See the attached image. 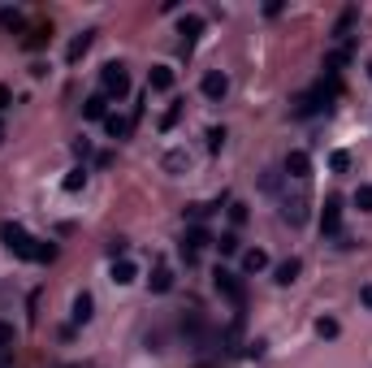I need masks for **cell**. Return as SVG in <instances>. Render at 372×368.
Listing matches in <instances>:
<instances>
[{
	"label": "cell",
	"mask_w": 372,
	"mask_h": 368,
	"mask_svg": "<svg viewBox=\"0 0 372 368\" xmlns=\"http://www.w3.org/2000/svg\"><path fill=\"white\" fill-rule=\"evenodd\" d=\"M0 243H5V247H9L18 260H35V247H39V238L27 234L18 221H5V226H0Z\"/></svg>",
	"instance_id": "6da1fadb"
},
{
	"label": "cell",
	"mask_w": 372,
	"mask_h": 368,
	"mask_svg": "<svg viewBox=\"0 0 372 368\" xmlns=\"http://www.w3.org/2000/svg\"><path fill=\"white\" fill-rule=\"evenodd\" d=\"M100 83H104V95H130V74H126V65L121 61H109L104 69H100Z\"/></svg>",
	"instance_id": "7a4b0ae2"
},
{
	"label": "cell",
	"mask_w": 372,
	"mask_h": 368,
	"mask_svg": "<svg viewBox=\"0 0 372 368\" xmlns=\"http://www.w3.org/2000/svg\"><path fill=\"white\" fill-rule=\"evenodd\" d=\"M212 282H216V290L226 294L234 308H242V304H247V286H242V278H238V273H230V268H216Z\"/></svg>",
	"instance_id": "3957f363"
},
{
	"label": "cell",
	"mask_w": 372,
	"mask_h": 368,
	"mask_svg": "<svg viewBox=\"0 0 372 368\" xmlns=\"http://www.w3.org/2000/svg\"><path fill=\"white\" fill-rule=\"evenodd\" d=\"M200 91H204V100H226V95H230V79H226V74H221V69H208L204 74V83H200Z\"/></svg>",
	"instance_id": "277c9868"
},
{
	"label": "cell",
	"mask_w": 372,
	"mask_h": 368,
	"mask_svg": "<svg viewBox=\"0 0 372 368\" xmlns=\"http://www.w3.org/2000/svg\"><path fill=\"white\" fill-rule=\"evenodd\" d=\"M208 243H212V234H208V230H200V226L186 230V238H182V256H186V264L200 260V252L208 247Z\"/></svg>",
	"instance_id": "5b68a950"
},
{
	"label": "cell",
	"mask_w": 372,
	"mask_h": 368,
	"mask_svg": "<svg viewBox=\"0 0 372 368\" xmlns=\"http://www.w3.org/2000/svg\"><path fill=\"white\" fill-rule=\"evenodd\" d=\"M178 35H182V53H191L195 39L204 35V18H200V13H186V18L178 22Z\"/></svg>",
	"instance_id": "8992f818"
},
{
	"label": "cell",
	"mask_w": 372,
	"mask_h": 368,
	"mask_svg": "<svg viewBox=\"0 0 372 368\" xmlns=\"http://www.w3.org/2000/svg\"><path fill=\"white\" fill-rule=\"evenodd\" d=\"M338 226H342V200L329 195L325 208H320V234H338Z\"/></svg>",
	"instance_id": "52a82bcc"
},
{
	"label": "cell",
	"mask_w": 372,
	"mask_h": 368,
	"mask_svg": "<svg viewBox=\"0 0 372 368\" xmlns=\"http://www.w3.org/2000/svg\"><path fill=\"white\" fill-rule=\"evenodd\" d=\"M286 178H294V182H308V178H312L308 152H290V156H286Z\"/></svg>",
	"instance_id": "ba28073f"
},
{
	"label": "cell",
	"mask_w": 372,
	"mask_h": 368,
	"mask_svg": "<svg viewBox=\"0 0 372 368\" xmlns=\"http://www.w3.org/2000/svg\"><path fill=\"white\" fill-rule=\"evenodd\" d=\"M147 91H173V69L169 65H152L147 69Z\"/></svg>",
	"instance_id": "9c48e42d"
},
{
	"label": "cell",
	"mask_w": 372,
	"mask_h": 368,
	"mask_svg": "<svg viewBox=\"0 0 372 368\" xmlns=\"http://www.w3.org/2000/svg\"><path fill=\"white\" fill-rule=\"evenodd\" d=\"M303 273V260L299 256H290V260H282L277 268H273V282H282V286H290L294 278H299Z\"/></svg>",
	"instance_id": "30bf717a"
},
{
	"label": "cell",
	"mask_w": 372,
	"mask_h": 368,
	"mask_svg": "<svg viewBox=\"0 0 372 368\" xmlns=\"http://www.w3.org/2000/svg\"><path fill=\"white\" fill-rule=\"evenodd\" d=\"M282 217L290 221V226H303V221H308V195H294V200H286Z\"/></svg>",
	"instance_id": "8fae6325"
},
{
	"label": "cell",
	"mask_w": 372,
	"mask_h": 368,
	"mask_svg": "<svg viewBox=\"0 0 372 368\" xmlns=\"http://www.w3.org/2000/svg\"><path fill=\"white\" fill-rule=\"evenodd\" d=\"M104 130H109V139H130L135 121H130V117H121V113H109V117H104Z\"/></svg>",
	"instance_id": "7c38bea8"
},
{
	"label": "cell",
	"mask_w": 372,
	"mask_h": 368,
	"mask_svg": "<svg viewBox=\"0 0 372 368\" xmlns=\"http://www.w3.org/2000/svg\"><path fill=\"white\" fill-rule=\"evenodd\" d=\"M91 316H95V299H91L87 290H78V294H74V321H78V325H87Z\"/></svg>",
	"instance_id": "4fadbf2b"
},
{
	"label": "cell",
	"mask_w": 372,
	"mask_h": 368,
	"mask_svg": "<svg viewBox=\"0 0 372 368\" xmlns=\"http://www.w3.org/2000/svg\"><path fill=\"white\" fill-rule=\"evenodd\" d=\"M95 43V31H83V35H74L69 48H65V61H83V53Z\"/></svg>",
	"instance_id": "5bb4252c"
},
{
	"label": "cell",
	"mask_w": 372,
	"mask_h": 368,
	"mask_svg": "<svg viewBox=\"0 0 372 368\" xmlns=\"http://www.w3.org/2000/svg\"><path fill=\"white\" fill-rule=\"evenodd\" d=\"M83 117L104 121L109 117V95H87V100H83Z\"/></svg>",
	"instance_id": "9a60e30c"
},
{
	"label": "cell",
	"mask_w": 372,
	"mask_h": 368,
	"mask_svg": "<svg viewBox=\"0 0 372 368\" xmlns=\"http://www.w3.org/2000/svg\"><path fill=\"white\" fill-rule=\"evenodd\" d=\"M135 278H139L135 260H126V256H121V260H113V282H117V286H130Z\"/></svg>",
	"instance_id": "2e32d148"
},
{
	"label": "cell",
	"mask_w": 372,
	"mask_h": 368,
	"mask_svg": "<svg viewBox=\"0 0 372 368\" xmlns=\"http://www.w3.org/2000/svg\"><path fill=\"white\" fill-rule=\"evenodd\" d=\"M242 268H247V273H260V268H268V252H264V247H247V252H242Z\"/></svg>",
	"instance_id": "e0dca14e"
},
{
	"label": "cell",
	"mask_w": 372,
	"mask_h": 368,
	"mask_svg": "<svg viewBox=\"0 0 372 368\" xmlns=\"http://www.w3.org/2000/svg\"><path fill=\"white\" fill-rule=\"evenodd\" d=\"M147 286H152L156 294H165V290L173 286V268H169V264H156V268H152V278H147Z\"/></svg>",
	"instance_id": "ac0fdd59"
},
{
	"label": "cell",
	"mask_w": 372,
	"mask_h": 368,
	"mask_svg": "<svg viewBox=\"0 0 372 368\" xmlns=\"http://www.w3.org/2000/svg\"><path fill=\"white\" fill-rule=\"evenodd\" d=\"M355 18H359V9H342L338 27H333V39H338V43H342V39H351V27H355Z\"/></svg>",
	"instance_id": "d6986e66"
},
{
	"label": "cell",
	"mask_w": 372,
	"mask_h": 368,
	"mask_svg": "<svg viewBox=\"0 0 372 368\" xmlns=\"http://www.w3.org/2000/svg\"><path fill=\"white\" fill-rule=\"evenodd\" d=\"M165 169H169V174H186V169H191V152H182V147H178V152H169Z\"/></svg>",
	"instance_id": "ffe728a7"
},
{
	"label": "cell",
	"mask_w": 372,
	"mask_h": 368,
	"mask_svg": "<svg viewBox=\"0 0 372 368\" xmlns=\"http://www.w3.org/2000/svg\"><path fill=\"white\" fill-rule=\"evenodd\" d=\"M61 186H65L69 195H74V191H83V186H87V165H78V169H69V174H65V182H61Z\"/></svg>",
	"instance_id": "44dd1931"
},
{
	"label": "cell",
	"mask_w": 372,
	"mask_h": 368,
	"mask_svg": "<svg viewBox=\"0 0 372 368\" xmlns=\"http://www.w3.org/2000/svg\"><path fill=\"white\" fill-rule=\"evenodd\" d=\"M316 334H320V338H338V334H342V325L333 321V316H320V321H316Z\"/></svg>",
	"instance_id": "7402d4cb"
},
{
	"label": "cell",
	"mask_w": 372,
	"mask_h": 368,
	"mask_svg": "<svg viewBox=\"0 0 372 368\" xmlns=\"http://www.w3.org/2000/svg\"><path fill=\"white\" fill-rule=\"evenodd\" d=\"M351 204H355L359 212H372V186H359V191L351 195Z\"/></svg>",
	"instance_id": "603a6c76"
},
{
	"label": "cell",
	"mask_w": 372,
	"mask_h": 368,
	"mask_svg": "<svg viewBox=\"0 0 372 368\" xmlns=\"http://www.w3.org/2000/svg\"><path fill=\"white\" fill-rule=\"evenodd\" d=\"M48 39H53V31H48V27H35V31L27 35V48H31V53H35V48H43Z\"/></svg>",
	"instance_id": "cb8c5ba5"
},
{
	"label": "cell",
	"mask_w": 372,
	"mask_h": 368,
	"mask_svg": "<svg viewBox=\"0 0 372 368\" xmlns=\"http://www.w3.org/2000/svg\"><path fill=\"white\" fill-rule=\"evenodd\" d=\"M53 260H57V247L39 238V247H35V264H53Z\"/></svg>",
	"instance_id": "d4e9b609"
},
{
	"label": "cell",
	"mask_w": 372,
	"mask_h": 368,
	"mask_svg": "<svg viewBox=\"0 0 372 368\" xmlns=\"http://www.w3.org/2000/svg\"><path fill=\"white\" fill-rule=\"evenodd\" d=\"M216 247H221V256H234L238 252V234H221V238H212Z\"/></svg>",
	"instance_id": "484cf974"
},
{
	"label": "cell",
	"mask_w": 372,
	"mask_h": 368,
	"mask_svg": "<svg viewBox=\"0 0 372 368\" xmlns=\"http://www.w3.org/2000/svg\"><path fill=\"white\" fill-rule=\"evenodd\" d=\"M329 169H333V174H346V169H351V152H333L329 156Z\"/></svg>",
	"instance_id": "4316f807"
},
{
	"label": "cell",
	"mask_w": 372,
	"mask_h": 368,
	"mask_svg": "<svg viewBox=\"0 0 372 368\" xmlns=\"http://www.w3.org/2000/svg\"><path fill=\"white\" fill-rule=\"evenodd\" d=\"M0 27H5V31H18V27H22V13H18V9H5V13H0Z\"/></svg>",
	"instance_id": "83f0119b"
},
{
	"label": "cell",
	"mask_w": 372,
	"mask_h": 368,
	"mask_svg": "<svg viewBox=\"0 0 372 368\" xmlns=\"http://www.w3.org/2000/svg\"><path fill=\"white\" fill-rule=\"evenodd\" d=\"M221 143H226V130L212 126V130H208V147H212V152H221Z\"/></svg>",
	"instance_id": "f1b7e54d"
},
{
	"label": "cell",
	"mask_w": 372,
	"mask_h": 368,
	"mask_svg": "<svg viewBox=\"0 0 372 368\" xmlns=\"http://www.w3.org/2000/svg\"><path fill=\"white\" fill-rule=\"evenodd\" d=\"M5 347H13V325L0 321V351H5Z\"/></svg>",
	"instance_id": "f546056e"
},
{
	"label": "cell",
	"mask_w": 372,
	"mask_h": 368,
	"mask_svg": "<svg viewBox=\"0 0 372 368\" xmlns=\"http://www.w3.org/2000/svg\"><path fill=\"white\" fill-rule=\"evenodd\" d=\"M178 113H182V104H173V109H169V113L160 117V130H169V126H173V121H178Z\"/></svg>",
	"instance_id": "4dcf8cb0"
},
{
	"label": "cell",
	"mask_w": 372,
	"mask_h": 368,
	"mask_svg": "<svg viewBox=\"0 0 372 368\" xmlns=\"http://www.w3.org/2000/svg\"><path fill=\"white\" fill-rule=\"evenodd\" d=\"M230 221H234V226H242V221H247V208H242V204H234V208H230Z\"/></svg>",
	"instance_id": "1f68e13d"
},
{
	"label": "cell",
	"mask_w": 372,
	"mask_h": 368,
	"mask_svg": "<svg viewBox=\"0 0 372 368\" xmlns=\"http://www.w3.org/2000/svg\"><path fill=\"white\" fill-rule=\"evenodd\" d=\"M359 304H364V308H368V312H372V282H368V286H364V290H359Z\"/></svg>",
	"instance_id": "d6a6232c"
},
{
	"label": "cell",
	"mask_w": 372,
	"mask_h": 368,
	"mask_svg": "<svg viewBox=\"0 0 372 368\" xmlns=\"http://www.w3.org/2000/svg\"><path fill=\"white\" fill-rule=\"evenodd\" d=\"M9 100H13V95H9V87H0V113L9 109Z\"/></svg>",
	"instance_id": "836d02e7"
},
{
	"label": "cell",
	"mask_w": 372,
	"mask_h": 368,
	"mask_svg": "<svg viewBox=\"0 0 372 368\" xmlns=\"http://www.w3.org/2000/svg\"><path fill=\"white\" fill-rule=\"evenodd\" d=\"M0 139H5V121H0Z\"/></svg>",
	"instance_id": "e575fe53"
},
{
	"label": "cell",
	"mask_w": 372,
	"mask_h": 368,
	"mask_svg": "<svg viewBox=\"0 0 372 368\" xmlns=\"http://www.w3.org/2000/svg\"><path fill=\"white\" fill-rule=\"evenodd\" d=\"M368 79H372V61H368Z\"/></svg>",
	"instance_id": "d590c367"
}]
</instances>
